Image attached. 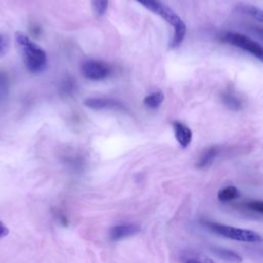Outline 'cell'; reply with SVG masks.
I'll return each mask as SVG.
<instances>
[{
    "instance_id": "8",
    "label": "cell",
    "mask_w": 263,
    "mask_h": 263,
    "mask_svg": "<svg viewBox=\"0 0 263 263\" xmlns=\"http://www.w3.org/2000/svg\"><path fill=\"white\" fill-rule=\"evenodd\" d=\"M139 229H140L139 226H137L136 224H133V223L119 224V225H116L111 228L110 237L112 240H120L125 237L134 235L135 233H137L139 231Z\"/></svg>"
},
{
    "instance_id": "1",
    "label": "cell",
    "mask_w": 263,
    "mask_h": 263,
    "mask_svg": "<svg viewBox=\"0 0 263 263\" xmlns=\"http://www.w3.org/2000/svg\"><path fill=\"white\" fill-rule=\"evenodd\" d=\"M143 5L145 8L151 12L159 15L165 22H167L172 27H174V35L171 41V47L175 48L182 44L186 35V25L183 20L168 6L160 2L159 0H135Z\"/></svg>"
},
{
    "instance_id": "19",
    "label": "cell",
    "mask_w": 263,
    "mask_h": 263,
    "mask_svg": "<svg viewBox=\"0 0 263 263\" xmlns=\"http://www.w3.org/2000/svg\"><path fill=\"white\" fill-rule=\"evenodd\" d=\"M7 91V79L5 75L0 73V100L4 98Z\"/></svg>"
},
{
    "instance_id": "16",
    "label": "cell",
    "mask_w": 263,
    "mask_h": 263,
    "mask_svg": "<svg viewBox=\"0 0 263 263\" xmlns=\"http://www.w3.org/2000/svg\"><path fill=\"white\" fill-rule=\"evenodd\" d=\"M75 82L74 80L71 78V77H68L67 79H65L63 82H62V85H61V90H62V93L64 96H71L75 89Z\"/></svg>"
},
{
    "instance_id": "3",
    "label": "cell",
    "mask_w": 263,
    "mask_h": 263,
    "mask_svg": "<svg viewBox=\"0 0 263 263\" xmlns=\"http://www.w3.org/2000/svg\"><path fill=\"white\" fill-rule=\"evenodd\" d=\"M204 226H206L211 231L232 240L252 243L263 241V237L254 230L224 225L216 222H205Z\"/></svg>"
},
{
    "instance_id": "2",
    "label": "cell",
    "mask_w": 263,
    "mask_h": 263,
    "mask_svg": "<svg viewBox=\"0 0 263 263\" xmlns=\"http://www.w3.org/2000/svg\"><path fill=\"white\" fill-rule=\"evenodd\" d=\"M15 42L27 69L32 73H40L46 68V52L33 42L27 35L15 33Z\"/></svg>"
},
{
    "instance_id": "20",
    "label": "cell",
    "mask_w": 263,
    "mask_h": 263,
    "mask_svg": "<svg viewBox=\"0 0 263 263\" xmlns=\"http://www.w3.org/2000/svg\"><path fill=\"white\" fill-rule=\"evenodd\" d=\"M6 49H7V41H6V38L0 34V57L5 53Z\"/></svg>"
},
{
    "instance_id": "15",
    "label": "cell",
    "mask_w": 263,
    "mask_h": 263,
    "mask_svg": "<svg viewBox=\"0 0 263 263\" xmlns=\"http://www.w3.org/2000/svg\"><path fill=\"white\" fill-rule=\"evenodd\" d=\"M91 8L97 16H102L106 13L109 5V0H90Z\"/></svg>"
},
{
    "instance_id": "12",
    "label": "cell",
    "mask_w": 263,
    "mask_h": 263,
    "mask_svg": "<svg viewBox=\"0 0 263 263\" xmlns=\"http://www.w3.org/2000/svg\"><path fill=\"white\" fill-rule=\"evenodd\" d=\"M239 195H240V192H239L238 188L235 186L229 185V186H226V187L220 189L218 191L217 197L221 202H229L231 200L238 198Z\"/></svg>"
},
{
    "instance_id": "22",
    "label": "cell",
    "mask_w": 263,
    "mask_h": 263,
    "mask_svg": "<svg viewBox=\"0 0 263 263\" xmlns=\"http://www.w3.org/2000/svg\"><path fill=\"white\" fill-rule=\"evenodd\" d=\"M8 232H9L8 228H7V227L1 222V220H0V238L6 236V235L8 234Z\"/></svg>"
},
{
    "instance_id": "6",
    "label": "cell",
    "mask_w": 263,
    "mask_h": 263,
    "mask_svg": "<svg viewBox=\"0 0 263 263\" xmlns=\"http://www.w3.org/2000/svg\"><path fill=\"white\" fill-rule=\"evenodd\" d=\"M84 106L93 110H125V107L122 103L108 98H89L84 101Z\"/></svg>"
},
{
    "instance_id": "5",
    "label": "cell",
    "mask_w": 263,
    "mask_h": 263,
    "mask_svg": "<svg viewBox=\"0 0 263 263\" xmlns=\"http://www.w3.org/2000/svg\"><path fill=\"white\" fill-rule=\"evenodd\" d=\"M112 72L111 67L103 61L89 60L82 64L81 73L89 80H103Z\"/></svg>"
},
{
    "instance_id": "9",
    "label": "cell",
    "mask_w": 263,
    "mask_h": 263,
    "mask_svg": "<svg viewBox=\"0 0 263 263\" xmlns=\"http://www.w3.org/2000/svg\"><path fill=\"white\" fill-rule=\"evenodd\" d=\"M211 251L213 252V254L218 257L219 259L228 262V263H241L243 261L242 257L229 249H225V248H220V247H214L211 249Z\"/></svg>"
},
{
    "instance_id": "21",
    "label": "cell",
    "mask_w": 263,
    "mask_h": 263,
    "mask_svg": "<svg viewBox=\"0 0 263 263\" xmlns=\"http://www.w3.org/2000/svg\"><path fill=\"white\" fill-rule=\"evenodd\" d=\"M250 30H251L255 35H257L260 39L263 40V28H260V27H251Z\"/></svg>"
},
{
    "instance_id": "11",
    "label": "cell",
    "mask_w": 263,
    "mask_h": 263,
    "mask_svg": "<svg viewBox=\"0 0 263 263\" xmlns=\"http://www.w3.org/2000/svg\"><path fill=\"white\" fill-rule=\"evenodd\" d=\"M223 104L232 111H239L242 109V102L239 97L232 90L227 89L221 96Z\"/></svg>"
},
{
    "instance_id": "7",
    "label": "cell",
    "mask_w": 263,
    "mask_h": 263,
    "mask_svg": "<svg viewBox=\"0 0 263 263\" xmlns=\"http://www.w3.org/2000/svg\"><path fill=\"white\" fill-rule=\"evenodd\" d=\"M173 128L175 138L182 148H187L192 141V130L181 121H174Z\"/></svg>"
},
{
    "instance_id": "17",
    "label": "cell",
    "mask_w": 263,
    "mask_h": 263,
    "mask_svg": "<svg viewBox=\"0 0 263 263\" xmlns=\"http://www.w3.org/2000/svg\"><path fill=\"white\" fill-rule=\"evenodd\" d=\"M181 263H214L212 259L203 256H184Z\"/></svg>"
},
{
    "instance_id": "18",
    "label": "cell",
    "mask_w": 263,
    "mask_h": 263,
    "mask_svg": "<svg viewBox=\"0 0 263 263\" xmlns=\"http://www.w3.org/2000/svg\"><path fill=\"white\" fill-rule=\"evenodd\" d=\"M246 206L254 212L263 214V200H252L246 203Z\"/></svg>"
},
{
    "instance_id": "14",
    "label": "cell",
    "mask_w": 263,
    "mask_h": 263,
    "mask_svg": "<svg viewBox=\"0 0 263 263\" xmlns=\"http://www.w3.org/2000/svg\"><path fill=\"white\" fill-rule=\"evenodd\" d=\"M238 9L242 13H246V14L252 16L253 18L263 23V9H261L259 7H256V6H253V5H248V4L240 5Z\"/></svg>"
},
{
    "instance_id": "10",
    "label": "cell",
    "mask_w": 263,
    "mask_h": 263,
    "mask_svg": "<svg viewBox=\"0 0 263 263\" xmlns=\"http://www.w3.org/2000/svg\"><path fill=\"white\" fill-rule=\"evenodd\" d=\"M219 152H220V148L218 146L209 147L200 154V156L196 162V166L198 168H205V167L210 166L214 162L216 157L218 156Z\"/></svg>"
},
{
    "instance_id": "4",
    "label": "cell",
    "mask_w": 263,
    "mask_h": 263,
    "mask_svg": "<svg viewBox=\"0 0 263 263\" xmlns=\"http://www.w3.org/2000/svg\"><path fill=\"white\" fill-rule=\"evenodd\" d=\"M221 41L251 53L263 63V46L257 41L247 37L246 35L233 32H226L221 36Z\"/></svg>"
},
{
    "instance_id": "13",
    "label": "cell",
    "mask_w": 263,
    "mask_h": 263,
    "mask_svg": "<svg viewBox=\"0 0 263 263\" xmlns=\"http://www.w3.org/2000/svg\"><path fill=\"white\" fill-rule=\"evenodd\" d=\"M163 100H164L163 92L160 90H156L145 97L144 105L150 110H155L160 107Z\"/></svg>"
}]
</instances>
